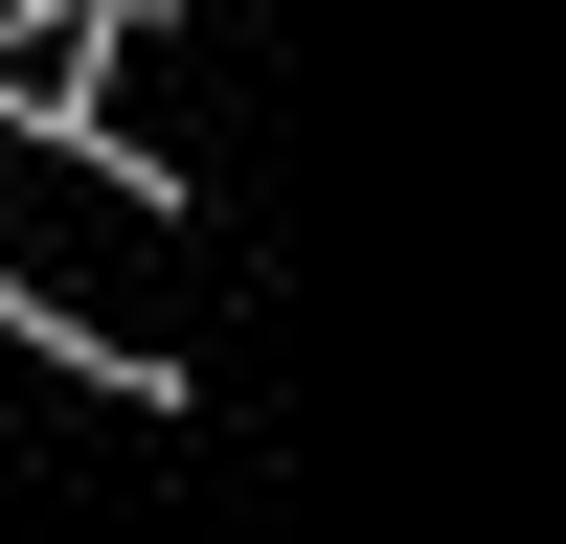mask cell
Here are the masks:
<instances>
[{"label":"cell","instance_id":"cell-1","mask_svg":"<svg viewBox=\"0 0 566 544\" xmlns=\"http://www.w3.org/2000/svg\"><path fill=\"white\" fill-rule=\"evenodd\" d=\"M0 317L136 363V386H205L227 363V227H205V181H136L114 136H69L45 91H0Z\"/></svg>","mask_w":566,"mask_h":544},{"label":"cell","instance_id":"cell-2","mask_svg":"<svg viewBox=\"0 0 566 544\" xmlns=\"http://www.w3.org/2000/svg\"><path fill=\"white\" fill-rule=\"evenodd\" d=\"M181 453H205V431H181V386H136V363L0 317V522H45V499H159Z\"/></svg>","mask_w":566,"mask_h":544},{"label":"cell","instance_id":"cell-3","mask_svg":"<svg viewBox=\"0 0 566 544\" xmlns=\"http://www.w3.org/2000/svg\"><path fill=\"white\" fill-rule=\"evenodd\" d=\"M45 114H69V136H114L136 181H205V159H227V45H205V0H91Z\"/></svg>","mask_w":566,"mask_h":544}]
</instances>
